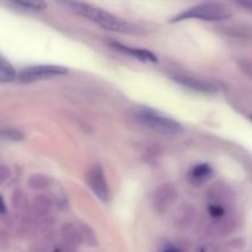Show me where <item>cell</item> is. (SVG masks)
<instances>
[{
  "instance_id": "obj_18",
  "label": "cell",
  "mask_w": 252,
  "mask_h": 252,
  "mask_svg": "<svg viewBox=\"0 0 252 252\" xmlns=\"http://www.w3.org/2000/svg\"><path fill=\"white\" fill-rule=\"evenodd\" d=\"M83 229H84V231H81V233H83V238H85L86 240H88L89 245L95 246L96 244H97V240H96V238H95V234L90 230V228H89L88 225H84Z\"/></svg>"
},
{
  "instance_id": "obj_23",
  "label": "cell",
  "mask_w": 252,
  "mask_h": 252,
  "mask_svg": "<svg viewBox=\"0 0 252 252\" xmlns=\"http://www.w3.org/2000/svg\"><path fill=\"white\" fill-rule=\"evenodd\" d=\"M239 4L244 7H248V9L252 10V1H240Z\"/></svg>"
},
{
  "instance_id": "obj_21",
  "label": "cell",
  "mask_w": 252,
  "mask_h": 252,
  "mask_svg": "<svg viewBox=\"0 0 252 252\" xmlns=\"http://www.w3.org/2000/svg\"><path fill=\"white\" fill-rule=\"evenodd\" d=\"M160 252H184L181 249L179 248L175 244H165L161 249H160Z\"/></svg>"
},
{
  "instance_id": "obj_22",
  "label": "cell",
  "mask_w": 252,
  "mask_h": 252,
  "mask_svg": "<svg viewBox=\"0 0 252 252\" xmlns=\"http://www.w3.org/2000/svg\"><path fill=\"white\" fill-rule=\"evenodd\" d=\"M4 214H6V204H5L2 197L0 196V216H4Z\"/></svg>"
},
{
  "instance_id": "obj_5",
  "label": "cell",
  "mask_w": 252,
  "mask_h": 252,
  "mask_svg": "<svg viewBox=\"0 0 252 252\" xmlns=\"http://www.w3.org/2000/svg\"><path fill=\"white\" fill-rule=\"evenodd\" d=\"M86 184L89 185L91 191L97 196L98 199L102 202L108 201V186L106 182L105 172L100 165H96L89 171L88 177H86Z\"/></svg>"
},
{
  "instance_id": "obj_12",
  "label": "cell",
  "mask_w": 252,
  "mask_h": 252,
  "mask_svg": "<svg viewBox=\"0 0 252 252\" xmlns=\"http://www.w3.org/2000/svg\"><path fill=\"white\" fill-rule=\"evenodd\" d=\"M16 78V71L14 66L0 56V81L1 83H9Z\"/></svg>"
},
{
  "instance_id": "obj_20",
  "label": "cell",
  "mask_w": 252,
  "mask_h": 252,
  "mask_svg": "<svg viewBox=\"0 0 252 252\" xmlns=\"http://www.w3.org/2000/svg\"><path fill=\"white\" fill-rule=\"evenodd\" d=\"M11 176V170L7 165L0 164V185H2L4 182H6L7 180Z\"/></svg>"
},
{
  "instance_id": "obj_10",
  "label": "cell",
  "mask_w": 252,
  "mask_h": 252,
  "mask_svg": "<svg viewBox=\"0 0 252 252\" xmlns=\"http://www.w3.org/2000/svg\"><path fill=\"white\" fill-rule=\"evenodd\" d=\"M213 175V169L208 164H198L191 169L189 174V180L193 185H202L209 180Z\"/></svg>"
},
{
  "instance_id": "obj_9",
  "label": "cell",
  "mask_w": 252,
  "mask_h": 252,
  "mask_svg": "<svg viewBox=\"0 0 252 252\" xmlns=\"http://www.w3.org/2000/svg\"><path fill=\"white\" fill-rule=\"evenodd\" d=\"M174 80L176 83H179L180 85L185 86V88H189L191 90L197 91V93L202 94H214L217 93V88L214 85H212L211 83H207V81L199 80V79L191 78V76H175Z\"/></svg>"
},
{
  "instance_id": "obj_3",
  "label": "cell",
  "mask_w": 252,
  "mask_h": 252,
  "mask_svg": "<svg viewBox=\"0 0 252 252\" xmlns=\"http://www.w3.org/2000/svg\"><path fill=\"white\" fill-rule=\"evenodd\" d=\"M138 120L143 126L161 134H175L181 132L182 127L179 122L170 117L160 115L153 110H142L138 112Z\"/></svg>"
},
{
  "instance_id": "obj_17",
  "label": "cell",
  "mask_w": 252,
  "mask_h": 252,
  "mask_svg": "<svg viewBox=\"0 0 252 252\" xmlns=\"http://www.w3.org/2000/svg\"><path fill=\"white\" fill-rule=\"evenodd\" d=\"M15 4L31 10H43L46 7V4L42 1H16Z\"/></svg>"
},
{
  "instance_id": "obj_15",
  "label": "cell",
  "mask_w": 252,
  "mask_h": 252,
  "mask_svg": "<svg viewBox=\"0 0 252 252\" xmlns=\"http://www.w3.org/2000/svg\"><path fill=\"white\" fill-rule=\"evenodd\" d=\"M25 135L16 129H0V139L9 140V142H21Z\"/></svg>"
},
{
  "instance_id": "obj_1",
  "label": "cell",
  "mask_w": 252,
  "mask_h": 252,
  "mask_svg": "<svg viewBox=\"0 0 252 252\" xmlns=\"http://www.w3.org/2000/svg\"><path fill=\"white\" fill-rule=\"evenodd\" d=\"M68 5L79 15L91 20V21L100 25L101 27L106 30L122 32V33H137V32H139V30L133 26L132 24H129V22L123 21V20L118 19L115 15L110 14V12L105 11L102 9L93 6V5L84 4V2H69Z\"/></svg>"
},
{
  "instance_id": "obj_8",
  "label": "cell",
  "mask_w": 252,
  "mask_h": 252,
  "mask_svg": "<svg viewBox=\"0 0 252 252\" xmlns=\"http://www.w3.org/2000/svg\"><path fill=\"white\" fill-rule=\"evenodd\" d=\"M110 46L117 49V51L123 52L126 54H129L133 58L138 59L140 62H145V63H157L158 62V57L153 52L148 51V49L125 46V44L118 43V42H110Z\"/></svg>"
},
{
  "instance_id": "obj_19",
  "label": "cell",
  "mask_w": 252,
  "mask_h": 252,
  "mask_svg": "<svg viewBox=\"0 0 252 252\" xmlns=\"http://www.w3.org/2000/svg\"><path fill=\"white\" fill-rule=\"evenodd\" d=\"M10 248V240L7 236L6 231L0 229V252H5L9 250Z\"/></svg>"
},
{
  "instance_id": "obj_6",
  "label": "cell",
  "mask_w": 252,
  "mask_h": 252,
  "mask_svg": "<svg viewBox=\"0 0 252 252\" xmlns=\"http://www.w3.org/2000/svg\"><path fill=\"white\" fill-rule=\"evenodd\" d=\"M177 192L171 185H162L153 196V207L159 214L165 213L176 201Z\"/></svg>"
},
{
  "instance_id": "obj_2",
  "label": "cell",
  "mask_w": 252,
  "mask_h": 252,
  "mask_svg": "<svg viewBox=\"0 0 252 252\" xmlns=\"http://www.w3.org/2000/svg\"><path fill=\"white\" fill-rule=\"evenodd\" d=\"M230 16V9L225 5L219 4V2H203V4H198L180 12L179 15L172 17L171 21L179 22L189 19L203 20V21H220Z\"/></svg>"
},
{
  "instance_id": "obj_24",
  "label": "cell",
  "mask_w": 252,
  "mask_h": 252,
  "mask_svg": "<svg viewBox=\"0 0 252 252\" xmlns=\"http://www.w3.org/2000/svg\"><path fill=\"white\" fill-rule=\"evenodd\" d=\"M197 252H208V251H207L204 248H201V249H198V250H197Z\"/></svg>"
},
{
  "instance_id": "obj_13",
  "label": "cell",
  "mask_w": 252,
  "mask_h": 252,
  "mask_svg": "<svg viewBox=\"0 0 252 252\" xmlns=\"http://www.w3.org/2000/svg\"><path fill=\"white\" fill-rule=\"evenodd\" d=\"M51 179L48 176H46V175L42 174L31 175L29 177V180H27V185L32 189H44L51 186Z\"/></svg>"
},
{
  "instance_id": "obj_7",
  "label": "cell",
  "mask_w": 252,
  "mask_h": 252,
  "mask_svg": "<svg viewBox=\"0 0 252 252\" xmlns=\"http://www.w3.org/2000/svg\"><path fill=\"white\" fill-rule=\"evenodd\" d=\"M62 236V248L65 250V252H75L76 248L81 244L83 240V233L79 231L73 224H64L61 230Z\"/></svg>"
},
{
  "instance_id": "obj_11",
  "label": "cell",
  "mask_w": 252,
  "mask_h": 252,
  "mask_svg": "<svg viewBox=\"0 0 252 252\" xmlns=\"http://www.w3.org/2000/svg\"><path fill=\"white\" fill-rule=\"evenodd\" d=\"M52 207V201L44 194H38L32 201V213L33 218H46L49 214Z\"/></svg>"
},
{
  "instance_id": "obj_16",
  "label": "cell",
  "mask_w": 252,
  "mask_h": 252,
  "mask_svg": "<svg viewBox=\"0 0 252 252\" xmlns=\"http://www.w3.org/2000/svg\"><path fill=\"white\" fill-rule=\"evenodd\" d=\"M209 214H211V217H213V218L220 219L223 218L224 214H225V209H224L223 204L213 203L209 206Z\"/></svg>"
},
{
  "instance_id": "obj_4",
  "label": "cell",
  "mask_w": 252,
  "mask_h": 252,
  "mask_svg": "<svg viewBox=\"0 0 252 252\" xmlns=\"http://www.w3.org/2000/svg\"><path fill=\"white\" fill-rule=\"evenodd\" d=\"M68 69L61 65H34L25 68L19 74V79L22 83H34V81L65 75Z\"/></svg>"
},
{
  "instance_id": "obj_14",
  "label": "cell",
  "mask_w": 252,
  "mask_h": 252,
  "mask_svg": "<svg viewBox=\"0 0 252 252\" xmlns=\"http://www.w3.org/2000/svg\"><path fill=\"white\" fill-rule=\"evenodd\" d=\"M11 206L15 211H22L26 207V194L21 189H15L11 194Z\"/></svg>"
}]
</instances>
